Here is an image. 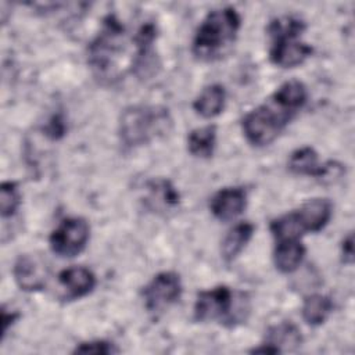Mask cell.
Listing matches in <instances>:
<instances>
[{"instance_id":"obj_10","label":"cell","mask_w":355,"mask_h":355,"mask_svg":"<svg viewBox=\"0 0 355 355\" xmlns=\"http://www.w3.org/2000/svg\"><path fill=\"white\" fill-rule=\"evenodd\" d=\"M245 205L247 193L243 187H225L212 196L209 209L216 219L227 222L241 215Z\"/></svg>"},{"instance_id":"obj_21","label":"cell","mask_w":355,"mask_h":355,"mask_svg":"<svg viewBox=\"0 0 355 355\" xmlns=\"http://www.w3.org/2000/svg\"><path fill=\"white\" fill-rule=\"evenodd\" d=\"M147 189L150 191V201L157 205L172 208L179 204V191L168 179H154L147 183Z\"/></svg>"},{"instance_id":"obj_16","label":"cell","mask_w":355,"mask_h":355,"mask_svg":"<svg viewBox=\"0 0 355 355\" xmlns=\"http://www.w3.org/2000/svg\"><path fill=\"white\" fill-rule=\"evenodd\" d=\"M226 92L222 85H209L207 86L194 100L193 107L197 114L204 118H214L219 115L225 107Z\"/></svg>"},{"instance_id":"obj_13","label":"cell","mask_w":355,"mask_h":355,"mask_svg":"<svg viewBox=\"0 0 355 355\" xmlns=\"http://www.w3.org/2000/svg\"><path fill=\"white\" fill-rule=\"evenodd\" d=\"M288 169L295 175L326 178L331 171V166L330 164H320L318 153L306 146L291 153L288 158Z\"/></svg>"},{"instance_id":"obj_4","label":"cell","mask_w":355,"mask_h":355,"mask_svg":"<svg viewBox=\"0 0 355 355\" xmlns=\"http://www.w3.org/2000/svg\"><path fill=\"white\" fill-rule=\"evenodd\" d=\"M295 114V111L270 96L266 103L258 105L244 116L241 123L244 136L252 146H268L276 140Z\"/></svg>"},{"instance_id":"obj_11","label":"cell","mask_w":355,"mask_h":355,"mask_svg":"<svg viewBox=\"0 0 355 355\" xmlns=\"http://www.w3.org/2000/svg\"><path fill=\"white\" fill-rule=\"evenodd\" d=\"M333 205L327 198H312L294 211L304 233L320 232L330 220Z\"/></svg>"},{"instance_id":"obj_20","label":"cell","mask_w":355,"mask_h":355,"mask_svg":"<svg viewBox=\"0 0 355 355\" xmlns=\"http://www.w3.org/2000/svg\"><path fill=\"white\" fill-rule=\"evenodd\" d=\"M272 96L276 100H279L283 105L298 112L306 103L308 93H306V87L302 82L293 79V80H288V82H284L283 85H280Z\"/></svg>"},{"instance_id":"obj_26","label":"cell","mask_w":355,"mask_h":355,"mask_svg":"<svg viewBox=\"0 0 355 355\" xmlns=\"http://www.w3.org/2000/svg\"><path fill=\"white\" fill-rule=\"evenodd\" d=\"M18 318H19L18 312H7V309L3 308V311H1V324H3L1 333H3V337L7 334L10 324L12 326L14 322H17Z\"/></svg>"},{"instance_id":"obj_18","label":"cell","mask_w":355,"mask_h":355,"mask_svg":"<svg viewBox=\"0 0 355 355\" xmlns=\"http://www.w3.org/2000/svg\"><path fill=\"white\" fill-rule=\"evenodd\" d=\"M302 337L297 326L290 322H283L276 326H272L265 337L266 344L272 345L279 354L283 352V348H295L301 344Z\"/></svg>"},{"instance_id":"obj_6","label":"cell","mask_w":355,"mask_h":355,"mask_svg":"<svg viewBox=\"0 0 355 355\" xmlns=\"http://www.w3.org/2000/svg\"><path fill=\"white\" fill-rule=\"evenodd\" d=\"M233 308V293L227 286H216L201 291L194 304V319L197 322L220 320L225 324L234 326L240 319Z\"/></svg>"},{"instance_id":"obj_3","label":"cell","mask_w":355,"mask_h":355,"mask_svg":"<svg viewBox=\"0 0 355 355\" xmlns=\"http://www.w3.org/2000/svg\"><path fill=\"white\" fill-rule=\"evenodd\" d=\"M304 31L305 22L294 15H284L270 21L268 25V33L272 39L269 58L275 65L294 68L312 54V47L298 40Z\"/></svg>"},{"instance_id":"obj_12","label":"cell","mask_w":355,"mask_h":355,"mask_svg":"<svg viewBox=\"0 0 355 355\" xmlns=\"http://www.w3.org/2000/svg\"><path fill=\"white\" fill-rule=\"evenodd\" d=\"M60 286L64 288L68 300H75L87 295L96 286V276L92 270L83 266H72L64 269L58 275Z\"/></svg>"},{"instance_id":"obj_1","label":"cell","mask_w":355,"mask_h":355,"mask_svg":"<svg viewBox=\"0 0 355 355\" xmlns=\"http://www.w3.org/2000/svg\"><path fill=\"white\" fill-rule=\"evenodd\" d=\"M241 18L233 7L212 10L198 26L193 39V54L211 61L220 57L236 40Z\"/></svg>"},{"instance_id":"obj_8","label":"cell","mask_w":355,"mask_h":355,"mask_svg":"<svg viewBox=\"0 0 355 355\" xmlns=\"http://www.w3.org/2000/svg\"><path fill=\"white\" fill-rule=\"evenodd\" d=\"M182 295V282L175 272H161L143 288L144 306L148 312H161L179 301Z\"/></svg>"},{"instance_id":"obj_15","label":"cell","mask_w":355,"mask_h":355,"mask_svg":"<svg viewBox=\"0 0 355 355\" xmlns=\"http://www.w3.org/2000/svg\"><path fill=\"white\" fill-rule=\"evenodd\" d=\"M254 234V225L250 222L237 223L229 233L225 236L220 247L222 258L226 262L234 261L239 254L245 248Z\"/></svg>"},{"instance_id":"obj_17","label":"cell","mask_w":355,"mask_h":355,"mask_svg":"<svg viewBox=\"0 0 355 355\" xmlns=\"http://www.w3.org/2000/svg\"><path fill=\"white\" fill-rule=\"evenodd\" d=\"M216 144V128L207 125L191 130L187 136V148L191 155L209 158L214 154Z\"/></svg>"},{"instance_id":"obj_9","label":"cell","mask_w":355,"mask_h":355,"mask_svg":"<svg viewBox=\"0 0 355 355\" xmlns=\"http://www.w3.org/2000/svg\"><path fill=\"white\" fill-rule=\"evenodd\" d=\"M14 280L24 291H39L44 288L49 277V266L43 257L22 254L12 268Z\"/></svg>"},{"instance_id":"obj_19","label":"cell","mask_w":355,"mask_h":355,"mask_svg":"<svg viewBox=\"0 0 355 355\" xmlns=\"http://www.w3.org/2000/svg\"><path fill=\"white\" fill-rule=\"evenodd\" d=\"M333 311V301L323 294H312L304 300L301 313L304 320L311 326H320L326 322Z\"/></svg>"},{"instance_id":"obj_24","label":"cell","mask_w":355,"mask_h":355,"mask_svg":"<svg viewBox=\"0 0 355 355\" xmlns=\"http://www.w3.org/2000/svg\"><path fill=\"white\" fill-rule=\"evenodd\" d=\"M44 132H46V136H49L53 140H57L61 136H64V133H65V122H64L62 116L60 114L53 115L51 119L49 121V123L46 125Z\"/></svg>"},{"instance_id":"obj_7","label":"cell","mask_w":355,"mask_h":355,"mask_svg":"<svg viewBox=\"0 0 355 355\" xmlns=\"http://www.w3.org/2000/svg\"><path fill=\"white\" fill-rule=\"evenodd\" d=\"M90 236V227L86 219L72 216L61 220V223L51 232L49 243L54 254L62 258H72L80 254Z\"/></svg>"},{"instance_id":"obj_22","label":"cell","mask_w":355,"mask_h":355,"mask_svg":"<svg viewBox=\"0 0 355 355\" xmlns=\"http://www.w3.org/2000/svg\"><path fill=\"white\" fill-rule=\"evenodd\" d=\"M21 202L19 190L15 182H3L0 186V214L3 218L12 216Z\"/></svg>"},{"instance_id":"obj_14","label":"cell","mask_w":355,"mask_h":355,"mask_svg":"<svg viewBox=\"0 0 355 355\" xmlns=\"http://www.w3.org/2000/svg\"><path fill=\"white\" fill-rule=\"evenodd\" d=\"M304 257L305 247L300 240H283L276 243L273 261L282 273L294 272L301 265Z\"/></svg>"},{"instance_id":"obj_2","label":"cell","mask_w":355,"mask_h":355,"mask_svg":"<svg viewBox=\"0 0 355 355\" xmlns=\"http://www.w3.org/2000/svg\"><path fill=\"white\" fill-rule=\"evenodd\" d=\"M172 129L168 108L161 105H132L122 111L118 123L121 141L126 147H139L166 136Z\"/></svg>"},{"instance_id":"obj_23","label":"cell","mask_w":355,"mask_h":355,"mask_svg":"<svg viewBox=\"0 0 355 355\" xmlns=\"http://www.w3.org/2000/svg\"><path fill=\"white\" fill-rule=\"evenodd\" d=\"M119 349L110 341L105 340H93L80 343L75 347L73 354H96V355H111L116 354Z\"/></svg>"},{"instance_id":"obj_25","label":"cell","mask_w":355,"mask_h":355,"mask_svg":"<svg viewBox=\"0 0 355 355\" xmlns=\"http://www.w3.org/2000/svg\"><path fill=\"white\" fill-rule=\"evenodd\" d=\"M341 255H343V262L347 265H352L354 262V236L349 233L341 244Z\"/></svg>"},{"instance_id":"obj_5","label":"cell","mask_w":355,"mask_h":355,"mask_svg":"<svg viewBox=\"0 0 355 355\" xmlns=\"http://www.w3.org/2000/svg\"><path fill=\"white\" fill-rule=\"evenodd\" d=\"M125 28L115 15H108L93 42L89 44V64L100 79H112L116 58L123 49Z\"/></svg>"}]
</instances>
